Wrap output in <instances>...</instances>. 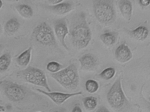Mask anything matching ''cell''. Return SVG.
Here are the masks:
<instances>
[{"label":"cell","instance_id":"obj_13","mask_svg":"<svg viewBox=\"0 0 150 112\" xmlns=\"http://www.w3.org/2000/svg\"><path fill=\"white\" fill-rule=\"evenodd\" d=\"M81 66L83 69L88 70L93 69L97 64V59L93 54L88 53L83 55L79 59Z\"/></svg>","mask_w":150,"mask_h":112},{"label":"cell","instance_id":"obj_26","mask_svg":"<svg viewBox=\"0 0 150 112\" xmlns=\"http://www.w3.org/2000/svg\"><path fill=\"white\" fill-rule=\"evenodd\" d=\"M63 1H62V0H49V1H48V2L50 3V5H51V6L57 5V4L61 3Z\"/></svg>","mask_w":150,"mask_h":112},{"label":"cell","instance_id":"obj_33","mask_svg":"<svg viewBox=\"0 0 150 112\" xmlns=\"http://www.w3.org/2000/svg\"></svg>","mask_w":150,"mask_h":112},{"label":"cell","instance_id":"obj_7","mask_svg":"<svg viewBox=\"0 0 150 112\" xmlns=\"http://www.w3.org/2000/svg\"><path fill=\"white\" fill-rule=\"evenodd\" d=\"M55 35L63 47L68 50L65 42L66 37L69 34V30L65 18L58 19L54 22Z\"/></svg>","mask_w":150,"mask_h":112},{"label":"cell","instance_id":"obj_8","mask_svg":"<svg viewBox=\"0 0 150 112\" xmlns=\"http://www.w3.org/2000/svg\"><path fill=\"white\" fill-rule=\"evenodd\" d=\"M36 90L41 93L48 96L54 103L58 105H61L67 100L71 97L76 96V95H80L82 94L81 92L67 93H63L61 92H46L38 88L36 89Z\"/></svg>","mask_w":150,"mask_h":112},{"label":"cell","instance_id":"obj_24","mask_svg":"<svg viewBox=\"0 0 150 112\" xmlns=\"http://www.w3.org/2000/svg\"><path fill=\"white\" fill-rule=\"evenodd\" d=\"M63 66L58 62L51 61L49 62L46 66V69L52 73H55L62 69Z\"/></svg>","mask_w":150,"mask_h":112},{"label":"cell","instance_id":"obj_19","mask_svg":"<svg viewBox=\"0 0 150 112\" xmlns=\"http://www.w3.org/2000/svg\"><path fill=\"white\" fill-rule=\"evenodd\" d=\"M16 10L21 16L26 19L31 18L34 12L30 6L26 4H20L16 7Z\"/></svg>","mask_w":150,"mask_h":112},{"label":"cell","instance_id":"obj_31","mask_svg":"<svg viewBox=\"0 0 150 112\" xmlns=\"http://www.w3.org/2000/svg\"><path fill=\"white\" fill-rule=\"evenodd\" d=\"M1 29V23H0V30Z\"/></svg>","mask_w":150,"mask_h":112},{"label":"cell","instance_id":"obj_10","mask_svg":"<svg viewBox=\"0 0 150 112\" xmlns=\"http://www.w3.org/2000/svg\"><path fill=\"white\" fill-rule=\"evenodd\" d=\"M115 57L118 62L121 63H127L132 59V54L128 45L123 43L117 47L115 51Z\"/></svg>","mask_w":150,"mask_h":112},{"label":"cell","instance_id":"obj_16","mask_svg":"<svg viewBox=\"0 0 150 112\" xmlns=\"http://www.w3.org/2000/svg\"><path fill=\"white\" fill-rule=\"evenodd\" d=\"M64 69L73 83L78 87L79 83V76L77 66L74 64H71Z\"/></svg>","mask_w":150,"mask_h":112},{"label":"cell","instance_id":"obj_4","mask_svg":"<svg viewBox=\"0 0 150 112\" xmlns=\"http://www.w3.org/2000/svg\"><path fill=\"white\" fill-rule=\"evenodd\" d=\"M108 102L113 108L122 109L128 104V100L123 91L121 77L114 83L107 94Z\"/></svg>","mask_w":150,"mask_h":112},{"label":"cell","instance_id":"obj_6","mask_svg":"<svg viewBox=\"0 0 150 112\" xmlns=\"http://www.w3.org/2000/svg\"><path fill=\"white\" fill-rule=\"evenodd\" d=\"M0 85L3 88L6 96L12 101H21L25 99L27 95V91L25 87L10 80L1 81Z\"/></svg>","mask_w":150,"mask_h":112},{"label":"cell","instance_id":"obj_29","mask_svg":"<svg viewBox=\"0 0 150 112\" xmlns=\"http://www.w3.org/2000/svg\"><path fill=\"white\" fill-rule=\"evenodd\" d=\"M2 6H3V2L2 1L0 0V9L2 8Z\"/></svg>","mask_w":150,"mask_h":112},{"label":"cell","instance_id":"obj_2","mask_svg":"<svg viewBox=\"0 0 150 112\" xmlns=\"http://www.w3.org/2000/svg\"><path fill=\"white\" fill-rule=\"evenodd\" d=\"M93 9L96 17L102 24L109 25L115 20L116 14L113 1H93Z\"/></svg>","mask_w":150,"mask_h":112},{"label":"cell","instance_id":"obj_21","mask_svg":"<svg viewBox=\"0 0 150 112\" xmlns=\"http://www.w3.org/2000/svg\"><path fill=\"white\" fill-rule=\"evenodd\" d=\"M83 103L86 109L88 110H93L97 106V99L93 96H88L84 99Z\"/></svg>","mask_w":150,"mask_h":112},{"label":"cell","instance_id":"obj_25","mask_svg":"<svg viewBox=\"0 0 150 112\" xmlns=\"http://www.w3.org/2000/svg\"><path fill=\"white\" fill-rule=\"evenodd\" d=\"M139 4L142 6L147 7L150 4V1L149 0H140L139 1Z\"/></svg>","mask_w":150,"mask_h":112},{"label":"cell","instance_id":"obj_9","mask_svg":"<svg viewBox=\"0 0 150 112\" xmlns=\"http://www.w3.org/2000/svg\"><path fill=\"white\" fill-rule=\"evenodd\" d=\"M51 76L59 85L66 89L74 90L77 87L73 83L64 69L56 73H52Z\"/></svg>","mask_w":150,"mask_h":112},{"label":"cell","instance_id":"obj_18","mask_svg":"<svg viewBox=\"0 0 150 112\" xmlns=\"http://www.w3.org/2000/svg\"><path fill=\"white\" fill-rule=\"evenodd\" d=\"M21 24L16 18H13L6 23L5 26V30L8 34H13L18 31Z\"/></svg>","mask_w":150,"mask_h":112},{"label":"cell","instance_id":"obj_14","mask_svg":"<svg viewBox=\"0 0 150 112\" xmlns=\"http://www.w3.org/2000/svg\"><path fill=\"white\" fill-rule=\"evenodd\" d=\"M129 32L132 37L139 41L145 40L149 35V30L145 26H139L133 30H129Z\"/></svg>","mask_w":150,"mask_h":112},{"label":"cell","instance_id":"obj_3","mask_svg":"<svg viewBox=\"0 0 150 112\" xmlns=\"http://www.w3.org/2000/svg\"><path fill=\"white\" fill-rule=\"evenodd\" d=\"M17 75L25 82L44 87L48 92L51 91L45 73L41 69L34 66H28L18 72Z\"/></svg>","mask_w":150,"mask_h":112},{"label":"cell","instance_id":"obj_20","mask_svg":"<svg viewBox=\"0 0 150 112\" xmlns=\"http://www.w3.org/2000/svg\"><path fill=\"white\" fill-rule=\"evenodd\" d=\"M12 62V56L9 53H5L0 56V72L6 71Z\"/></svg>","mask_w":150,"mask_h":112},{"label":"cell","instance_id":"obj_28","mask_svg":"<svg viewBox=\"0 0 150 112\" xmlns=\"http://www.w3.org/2000/svg\"><path fill=\"white\" fill-rule=\"evenodd\" d=\"M72 112H82V111L79 106H76L74 108Z\"/></svg>","mask_w":150,"mask_h":112},{"label":"cell","instance_id":"obj_12","mask_svg":"<svg viewBox=\"0 0 150 112\" xmlns=\"http://www.w3.org/2000/svg\"><path fill=\"white\" fill-rule=\"evenodd\" d=\"M118 6L123 17L127 21H130L133 12V6L131 1L129 0L119 1Z\"/></svg>","mask_w":150,"mask_h":112},{"label":"cell","instance_id":"obj_15","mask_svg":"<svg viewBox=\"0 0 150 112\" xmlns=\"http://www.w3.org/2000/svg\"><path fill=\"white\" fill-rule=\"evenodd\" d=\"M32 48H28L26 50L22 52L16 58L17 64L21 66H26L30 63L32 55Z\"/></svg>","mask_w":150,"mask_h":112},{"label":"cell","instance_id":"obj_27","mask_svg":"<svg viewBox=\"0 0 150 112\" xmlns=\"http://www.w3.org/2000/svg\"><path fill=\"white\" fill-rule=\"evenodd\" d=\"M96 112H110L108 108H106L105 107L101 106L98 108V110Z\"/></svg>","mask_w":150,"mask_h":112},{"label":"cell","instance_id":"obj_32","mask_svg":"<svg viewBox=\"0 0 150 112\" xmlns=\"http://www.w3.org/2000/svg\"><path fill=\"white\" fill-rule=\"evenodd\" d=\"M60 112V111H54V112Z\"/></svg>","mask_w":150,"mask_h":112},{"label":"cell","instance_id":"obj_22","mask_svg":"<svg viewBox=\"0 0 150 112\" xmlns=\"http://www.w3.org/2000/svg\"><path fill=\"white\" fill-rule=\"evenodd\" d=\"M85 87L88 92L90 93H94L98 91L99 85L96 80L89 79L86 81Z\"/></svg>","mask_w":150,"mask_h":112},{"label":"cell","instance_id":"obj_23","mask_svg":"<svg viewBox=\"0 0 150 112\" xmlns=\"http://www.w3.org/2000/svg\"><path fill=\"white\" fill-rule=\"evenodd\" d=\"M116 73V70L113 67H108L103 70L99 76L101 78L105 80H109L114 77Z\"/></svg>","mask_w":150,"mask_h":112},{"label":"cell","instance_id":"obj_30","mask_svg":"<svg viewBox=\"0 0 150 112\" xmlns=\"http://www.w3.org/2000/svg\"><path fill=\"white\" fill-rule=\"evenodd\" d=\"M2 49H3V45L2 44H0V52L1 51Z\"/></svg>","mask_w":150,"mask_h":112},{"label":"cell","instance_id":"obj_17","mask_svg":"<svg viewBox=\"0 0 150 112\" xmlns=\"http://www.w3.org/2000/svg\"><path fill=\"white\" fill-rule=\"evenodd\" d=\"M118 34L115 32H106L100 36V39L107 46H111L115 43L117 40Z\"/></svg>","mask_w":150,"mask_h":112},{"label":"cell","instance_id":"obj_5","mask_svg":"<svg viewBox=\"0 0 150 112\" xmlns=\"http://www.w3.org/2000/svg\"><path fill=\"white\" fill-rule=\"evenodd\" d=\"M33 35L36 42L42 45L54 46L57 43L53 30L45 22L41 23L34 28Z\"/></svg>","mask_w":150,"mask_h":112},{"label":"cell","instance_id":"obj_1","mask_svg":"<svg viewBox=\"0 0 150 112\" xmlns=\"http://www.w3.org/2000/svg\"><path fill=\"white\" fill-rule=\"evenodd\" d=\"M72 43L78 49H83L89 44L92 33L83 12L75 14L71 20L70 29Z\"/></svg>","mask_w":150,"mask_h":112},{"label":"cell","instance_id":"obj_11","mask_svg":"<svg viewBox=\"0 0 150 112\" xmlns=\"http://www.w3.org/2000/svg\"><path fill=\"white\" fill-rule=\"evenodd\" d=\"M74 6L72 3L69 2H63L56 5H49L46 6V8L53 13L58 15L65 14L71 12Z\"/></svg>","mask_w":150,"mask_h":112}]
</instances>
